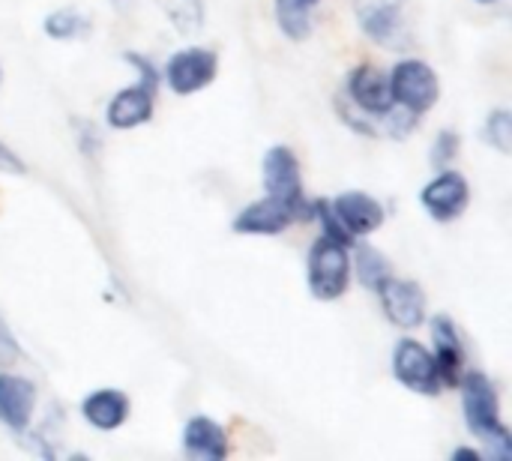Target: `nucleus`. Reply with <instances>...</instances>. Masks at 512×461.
<instances>
[{"label": "nucleus", "instance_id": "1", "mask_svg": "<svg viewBox=\"0 0 512 461\" xmlns=\"http://www.w3.org/2000/svg\"><path fill=\"white\" fill-rule=\"evenodd\" d=\"M462 399V420L468 432L489 447V456L495 461L512 459V432L501 414V396L495 381L480 369H465V375L456 384Z\"/></svg>", "mask_w": 512, "mask_h": 461}, {"label": "nucleus", "instance_id": "2", "mask_svg": "<svg viewBox=\"0 0 512 461\" xmlns=\"http://www.w3.org/2000/svg\"><path fill=\"white\" fill-rule=\"evenodd\" d=\"M351 276V246L318 234L306 255V288L318 303H336L348 294Z\"/></svg>", "mask_w": 512, "mask_h": 461}, {"label": "nucleus", "instance_id": "3", "mask_svg": "<svg viewBox=\"0 0 512 461\" xmlns=\"http://www.w3.org/2000/svg\"><path fill=\"white\" fill-rule=\"evenodd\" d=\"M261 183H264V195L288 207L297 222H309L312 198L306 195V186H303L300 159L288 144L267 147L261 159Z\"/></svg>", "mask_w": 512, "mask_h": 461}, {"label": "nucleus", "instance_id": "4", "mask_svg": "<svg viewBox=\"0 0 512 461\" xmlns=\"http://www.w3.org/2000/svg\"><path fill=\"white\" fill-rule=\"evenodd\" d=\"M393 105L414 114L417 120L426 117L441 102V78L423 57H402L387 72Z\"/></svg>", "mask_w": 512, "mask_h": 461}, {"label": "nucleus", "instance_id": "5", "mask_svg": "<svg viewBox=\"0 0 512 461\" xmlns=\"http://www.w3.org/2000/svg\"><path fill=\"white\" fill-rule=\"evenodd\" d=\"M354 18L360 33L387 51L411 48L408 0H354Z\"/></svg>", "mask_w": 512, "mask_h": 461}, {"label": "nucleus", "instance_id": "6", "mask_svg": "<svg viewBox=\"0 0 512 461\" xmlns=\"http://www.w3.org/2000/svg\"><path fill=\"white\" fill-rule=\"evenodd\" d=\"M219 75V54L210 45H183L168 54L162 66V84L174 96H195L207 90Z\"/></svg>", "mask_w": 512, "mask_h": 461}, {"label": "nucleus", "instance_id": "7", "mask_svg": "<svg viewBox=\"0 0 512 461\" xmlns=\"http://www.w3.org/2000/svg\"><path fill=\"white\" fill-rule=\"evenodd\" d=\"M420 207L438 225H450L462 219L465 210L471 207V180L453 165L435 168V174L420 189Z\"/></svg>", "mask_w": 512, "mask_h": 461}, {"label": "nucleus", "instance_id": "8", "mask_svg": "<svg viewBox=\"0 0 512 461\" xmlns=\"http://www.w3.org/2000/svg\"><path fill=\"white\" fill-rule=\"evenodd\" d=\"M375 297H378V306H381L384 318H387L396 330H405V333L420 330V327L426 324V318H429L426 291H423V285L414 282V279H405V276L390 273V276L378 285Z\"/></svg>", "mask_w": 512, "mask_h": 461}, {"label": "nucleus", "instance_id": "9", "mask_svg": "<svg viewBox=\"0 0 512 461\" xmlns=\"http://www.w3.org/2000/svg\"><path fill=\"white\" fill-rule=\"evenodd\" d=\"M390 372H393V378H396L408 393H417V396H438V393H444L441 378H438V369H435L432 348L423 345V342L414 339V336H402V339L393 345Z\"/></svg>", "mask_w": 512, "mask_h": 461}, {"label": "nucleus", "instance_id": "10", "mask_svg": "<svg viewBox=\"0 0 512 461\" xmlns=\"http://www.w3.org/2000/svg\"><path fill=\"white\" fill-rule=\"evenodd\" d=\"M156 84L138 81L129 87H120L108 102H105V126L114 132H132L141 129L153 120L156 114Z\"/></svg>", "mask_w": 512, "mask_h": 461}, {"label": "nucleus", "instance_id": "11", "mask_svg": "<svg viewBox=\"0 0 512 461\" xmlns=\"http://www.w3.org/2000/svg\"><path fill=\"white\" fill-rule=\"evenodd\" d=\"M330 201V210L336 216V222L354 237V240H363V237H372L375 231H381V225L387 222V207L381 204V198H375L372 192H363V189H345Z\"/></svg>", "mask_w": 512, "mask_h": 461}, {"label": "nucleus", "instance_id": "12", "mask_svg": "<svg viewBox=\"0 0 512 461\" xmlns=\"http://www.w3.org/2000/svg\"><path fill=\"white\" fill-rule=\"evenodd\" d=\"M429 330H432V357H435L441 387L456 390L459 378L468 369V351H465L462 330L456 327V321L450 315H435L429 321Z\"/></svg>", "mask_w": 512, "mask_h": 461}, {"label": "nucleus", "instance_id": "13", "mask_svg": "<svg viewBox=\"0 0 512 461\" xmlns=\"http://www.w3.org/2000/svg\"><path fill=\"white\" fill-rule=\"evenodd\" d=\"M36 414V384L27 375L0 369V426L12 435H24Z\"/></svg>", "mask_w": 512, "mask_h": 461}, {"label": "nucleus", "instance_id": "14", "mask_svg": "<svg viewBox=\"0 0 512 461\" xmlns=\"http://www.w3.org/2000/svg\"><path fill=\"white\" fill-rule=\"evenodd\" d=\"M78 414L93 432H117L129 423L132 399L120 387H96L78 402Z\"/></svg>", "mask_w": 512, "mask_h": 461}, {"label": "nucleus", "instance_id": "15", "mask_svg": "<svg viewBox=\"0 0 512 461\" xmlns=\"http://www.w3.org/2000/svg\"><path fill=\"white\" fill-rule=\"evenodd\" d=\"M180 447L183 456L192 461H225L231 453L228 429L207 414H195L183 423Z\"/></svg>", "mask_w": 512, "mask_h": 461}, {"label": "nucleus", "instance_id": "16", "mask_svg": "<svg viewBox=\"0 0 512 461\" xmlns=\"http://www.w3.org/2000/svg\"><path fill=\"white\" fill-rule=\"evenodd\" d=\"M291 225H297L294 213L282 207L279 201H273L270 195L240 207L237 216L231 219V231L240 237H279Z\"/></svg>", "mask_w": 512, "mask_h": 461}, {"label": "nucleus", "instance_id": "17", "mask_svg": "<svg viewBox=\"0 0 512 461\" xmlns=\"http://www.w3.org/2000/svg\"><path fill=\"white\" fill-rule=\"evenodd\" d=\"M393 273V264H390V258L378 249V246H372V243H354L351 246V276L366 288V291H378V285L387 279Z\"/></svg>", "mask_w": 512, "mask_h": 461}, {"label": "nucleus", "instance_id": "18", "mask_svg": "<svg viewBox=\"0 0 512 461\" xmlns=\"http://www.w3.org/2000/svg\"><path fill=\"white\" fill-rule=\"evenodd\" d=\"M273 21L285 39L306 42L315 33V6L300 3V0H276L273 3Z\"/></svg>", "mask_w": 512, "mask_h": 461}, {"label": "nucleus", "instance_id": "19", "mask_svg": "<svg viewBox=\"0 0 512 461\" xmlns=\"http://www.w3.org/2000/svg\"><path fill=\"white\" fill-rule=\"evenodd\" d=\"M90 30H93L90 15L75 6H57L42 18V33L54 42H75L90 36Z\"/></svg>", "mask_w": 512, "mask_h": 461}, {"label": "nucleus", "instance_id": "20", "mask_svg": "<svg viewBox=\"0 0 512 461\" xmlns=\"http://www.w3.org/2000/svg\"><path fill=\"white\" fill-rule=\"evenodd\" d=\"M153 3L162 12V18L183 36H192L204 27L207 18L204 0H153Z\"/></svg>", "mask_w": 512, "mask_h": 461}, {"label": "nucleus", "instance_id": "21", "mask_svg": "<svg viewBox=\"0 0 512 461\" xmlns=\"http://www.w3.org/2000/svg\"><path fill=\"white\" fill-rule=\"evenodd\" d=\"M483 141L498 150L501 156H510L512 153V111L498 105L486 114L483 120Z\"/></svg>", "mask_w": 512, "mask_h": 461}, {"label": "nucleus", "instance_id": "22", "mask_svg": "<svg viewBox=\"0 0 512 461\" xmlns=\"http://www.w3.org/2000/svg\"><path fill=\"white\" fill-rule=\"evenodd\" d=\"M459 150H462V135L456 129H441L432 141V150H429V162L432 168H450L456 165L459 159Z\"/></svg>", "mask_w": 512, "mask_h": 461}, {"label": "nucleus", "instance_id": "23", "mask_svg": "<svg viewBox=\"0 0 512 461\" xmlns=\"http://www.w3.org/2000/svg\"><path fill=\"white\" fill-rule=\"evenodd\" d=\"M123 63L129 69H135L138 81H147V84H156V87L162 84V69L153 63V57H147L141 51H123Z\"/></svg>", "mask_w": 512, "mask_h": 461}, {"label": "nucleus", "instance_id": "24", "mask_svg": "<svg viewBox=\"0 0 512 461\" xmlns=\"http://www.w3.org/2000/svg\"><path fill=\"white\" fill-rule=\"evenodd\" d=\"M21 357V345L12 333V327L6 324V318L0 315V363H12Z\"/></svg>", "mask_w": 512, "mask_h": 461}, {"label": "nucleus", "instance_id": "25", "mask_svg": "<svg viewBox=\"0 0 512 461\" xmlns=\"http://www.w3.org/2000/svg\"><path fill=\"white\" fill-rule=\"evenodd\" d=\"M0 174H12V177H24L27 174V165L24 159L0 138Z\"/></svg>", "mask_w": 512, "mask_h": 461}, {"label": "nucleus", "instance_id": "26", "mask_svg": "<svg viewBox=\"0 0 512 461\" xmlns=\"http://www.w3.org/2000/svg\"><path fill=\"white\" fill-rule=\"evenodd\" d=\"M450 461H486V456L480 450H474V447H456L450 453Z\"/></svg>", "mask_w": 512, "mask_h": 461}, {"label": "nucleus", "instance_id": "27", "mask_svg": "<svg viewBox=\"0 0 512 461\" xmlns=\"http://www.w3.org/2000/svg\"><path fill=\"white\" fill-rule=\"evenodd\" d=\"M474 3H480V6H495V3H501V0H474Z\"/></svg>", "mask_w": 512, "mask_h": 461}, {"label": "nucleus", "instance_id": "28", "mask_svg": "<svg viewBox=\"0 0 512 461\" xmlns=\"http://www.w3.org/2000/svg\"><path fill=\"white\" fill-rule=\"evenodd\" d=\"M300 3H309V6H315V9L321 6V0H300Z\"/></svg>", "mask_w": 512, "mask_h": 461}, {"label": "nucleus", "instance_id": "29", "mask_svg": "<svg viewBox=\"0 0 512 461\" xmlns=\"http://www.w3.org/2000/svg\"><path fill=\"white\" fill-rule=\"evenodd\" d=\"M0 84H3V69H0Z\"/></svg>", "mask_w": 512, "mask_h": 461}]
</instances>
